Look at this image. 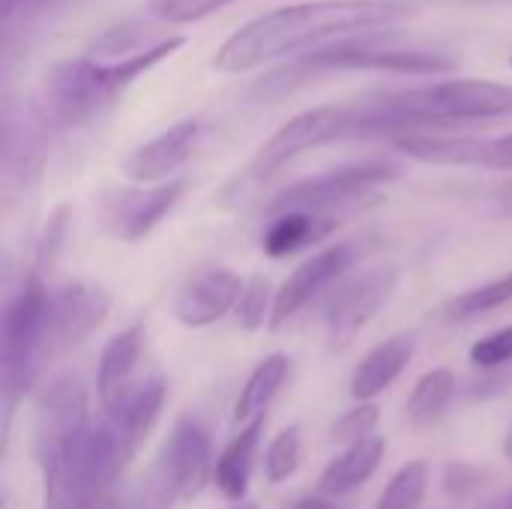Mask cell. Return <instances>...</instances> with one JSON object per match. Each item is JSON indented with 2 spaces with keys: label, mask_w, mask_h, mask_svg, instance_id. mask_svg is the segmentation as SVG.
I'll use <instances>...</instances> for the list:
<instances>
[{
  "label": "cell",
  "mask_w": 512,
  "mask_h": 509,
  "mask_svg": "<svg viewBox=\"0 0 512 509\" xmlns=\"http://www.w3.org/2000/svg\"><path fill=\"white\" fill-rule=\"evenodd\" d=\"M411 12L408 0H309L279 6L234 30L216 51L213 66L219 72H246L315 45L321 48L324 42L387 30L411 18Z\"/></svg>",
  "instance_id": "6da1fadb"
},
{
  "label": "cell",
  "mask_w": 512,
  "mask_h": 509,
  "mask_svg": "<svg viewBox=\"0 0 512 509\" xmlns=\"http://www.w3.org/2000/svg\"><path fill=\"white\" fill-rule=\"evenodd\" d=\"M456 69V60L438 48L399 42L396 33H357L300 54L279 66L252 90L255 99H282L303 84L336 72H390V75H441Z\"/></svg>",
  "instance_id": "7a4b0ae2"
},
{
  "label": "cell",
  "mask_w": 512,
  "mask_h": 509,
  "mask_svg": "<svg viewBox=\"0 0 512 509\" xmlns=\"http://www.w3.org/2000/svg\"><path fill=\"white\" fill-rule=\"evenodd\" d=\"M372 135H420L429 126H462L512 114V87L483 78H453L402 93L363 99Z\"/></svg>",
  "instance_id": "3957f363"
},
{
  "label": "cell",
  "mask_w": 512,
  "mask_h": 509,
  "mask_svg": "<svg viewBox=\"0 0 512 509\" xmlns=\"http://www.w3.org/2000/svg\"><path fill=\"white\" fill-rule=\"evenodd\" d=\"M186 45L183 36H168L156 48L120 60L102 63L93 57H69L51 66L42 81V93L36 99V114L51 132H69L90 123L99 111H105L132 81L144 72L168 60L174 51Z\"/></svg>",
  "instance_id": "277c9868"
},
{
  "label": "cell",
  "mask_w": 512,
  "mask_h": 509,
  "mask_svg": "<svg viewBox=\"0 0 512 509\" xmlns=\"http://www.w3.org/2000/svg\"><path fill=\"white\" fill-rule=\"evenodd\" d=\"M48 300L51 291L45 276L33 273L24 279L15 300L6 306L3 315V336H0V390H3V411L6 423L33 384L39 366L45 363V327H48Z\"/></svg>",
  "instance_id": "5b68a950"
},
{
  "label": "cell",
  "mask_w": 512,
  "mask_h": 509,
  "mask_svg": "<svg viewBox=\"0 0 512 509\" xmlns=\"http://www.w3.org/2000/svg\"><path fill=\"white\" fill-rule=\"evenodd\" d=\"M345 138H363V111L360 102L348 105H321L309 108L297 117H291L285 126H279L252 156L246 168V180H267L276 171H282L288 162L303 156L306 150L345 141Z\"/></svg>",
  "instance_id": "8992f818"
},
{
  "label": "cell",
  "mask_w": 512,
  "mask_h": 509,
  "mask_svg": "<svg viewBox=\"0 0 512 509\" xmlns=\"http://www.w3.org/2000/svg\"><path fill=\"white\" fill-rule=\"evenodd\" d=\"M213 471L216 465L207 432L189 417L177 420L171 438L159 453V462L144 480L141 509H171L177 501L198 498Z\"/></svg>",
  "instance_id": "52a82bcc"
},
{
  "label": "cell",
  "mask_w": 512,
  "mask_h": 509,
  "mask_svg": "<svg viewBox=\"0 0 512 509\" xmlns=\"http://www.w3.org/2000/svg\"><path fill=\"white\" fill-rule=\"evenodd\" d=\"M402 168L393 162H354L342 168L321 171L315 177L297 180L288 189H282L267 213H285V210H306V213H339L345 204L363 201L381 186L399 180Z\"/></svg>",
  "instance_id": "ba28073f"
},
{
  "label": "cell",
  "mask_w": 512,
  "mask_h": 509,
  "mask_svg": "<svg viewBox=\"0 0 512 509\" xmlns=\"http://www.w3.org/2000/svg\"><path fill=\"white\" fill-rule=\"evenodd\" d=\"M111 312V294L102 285L69 282L48 300V327H45V360L60 357L96 333Z\"/></svg>",
  "instance_id": "9c48e42d"
},
{
  "label": "cell",
  "mask_w": 512,
  "mask_h": 509,
  "mask_svg": "<svg viewBox=\"0 0 512 509\" xmlns=\"http://www.w3.org/2000/svg\"><path fill=\"white\" fill-rule=\"evenodd\" d=\"M399 288L396 267H378L345 285L330 309H327V342L333 351H342L354 342V336L393 300Z\"/></svg>",
  "instance_id": "30bf717a"
},
{
  "label": "cell",
  "mask_w": 512,
  "mask_h": 509,
  "mask_svg": "<svg viewBox=\"0 0 512 509\" xmlns=\"http://www.w3.org/2000/svg\"><path fill=\"white\" fill-rule=\"evenodd\" d=\"M90 426L87 420V393L75 375L54 378L36 405V426H33V450L42 462L48 453H54L60 444L75 438Z\"/></svg>",
  "instance_id": "8fae6325"
},
{
  "label": "cell",
  "mask_w": 512,
  "mask_h": 509,
  "mask_svg": "<svg viewBox=\"0 0 512 509\" xmlns=\"http://www.w3.org/2000/svg\"><path fill=\"white\" fill-rule=\"evenodd\" d=\"M246 282L228 267H201L192 273L174 297V318L183 327H210L237 309Z\"/></svg>",
  "instance_id": "7c38bea8"
},
{
  "label": "cell",
  "mask_w": 512,
  "mask_h": 509,
  "mask_svg": "<svg viewBox=\"0 0 512 509\" xmlns=\"http://www.w3.org/2000/svg\"><path fill=\"white\" fill-rule=\"evenodd\" d=\"M186 180H168L153 189H123L105 201V225L114 237L126 243L144 240L183 198Z\"/></svg>",
  "instance_id": "4fadbf2b"
},
{
  "label": "cell",
  "mask_w": 512,
  "mask_h": 509,
  "mask_svg": "<svg viewBox=\"0 0 512 509\" xmlns=\"http://www.w3.org/2000/svg\"><path fill=\"white\" fill-rule=\"evenodd\" d=\"M354 258H357L354 243H333V246L321 249L318 255H312L309 261H303L276 291L270 327L276 330L288 318H294L312 297H318L327 285H333L354 264Z\"/></svg>",
  "instance_id": "5bb4252c"
},
{
  "label": "cell",
  "mask_w": 512,
  "mask_h": 509,
  "mask_svg": "<svg viewBox=\"0 0 512 509\" xmlns=\"http://www.w3.org/2000/svg\"><path fill=\"white\" fill-rule=\"evenodd\" d=\"M204 135V123L198 117H186L174 126H168L165 132H159L156 138H150L147 144L135 147L126 162H123V174L135 183H168L171 174L195 153L198 141Z\"/></svg>",
  "instance_id": "9a60e30c"
},
{
  "label": "cell",
  "mask_w": 512,
  "mask_h": 509,
  "mask_svg": "<svg viewBox=\"0 0 512 509\" xmlns=\"http://www.w3.org/2000/svg\"><path fill=\"white\" fill-rule=\"evenodd\" d=\"M51 132L36 108L30 114H18L12 105L3 111V177L6 186L12 183H27L30 177L39 174L42 168V135Z\"/></svg>",
  "instance_id": "2e32d148"
},
{
  "label": "cell",
  "mask_w": 512,
  "mask_h": 509,
  "mask_svg": "<svg viewBox=\"0 0 512 509\" xmlns=\"http://www.w3.org/2000/svg\"><path fill=\"white\" fill-rule=\"evenodd\" d=\"M141 339H144V330L135 324V327H126L123 333H117L114 339H108V345L102 348L99 372H96V396H99L102 411H108V417L135 390L132 375H135V366L141 357Z\"/></svg>",
  "instance_id": "e0dca14e"
},
{
  "label": "cell",
  "mask_w": 512,
  "mask_h": 509,
  "mask_svg": "<svg viewBox=\"0 0 512 509\" xmlns=\"http://www.w3.org/2000/svg\"><path fill=\"white\" fill-rule=\"evenodd\" d=\"M414 336L411 333H399L384 339L381 345H375L354 369L351 375V396L357 402H372L375 396H381L411 363L414 357Z\"/></svg>",
  "instance_id": "ac0fdd59"
},
{
  "label": "cell",
  "mask_w": 512,
  "mask_h": 509,
  "mask_svg": "<svg viewBox=\"0 0 512 509\" xmlns=\"http://www.w3.org/2000/svg\"><path fill=\"white\" fill-rule=\"evenodd\" d=\"M165 399H168V381L162 375H153L144 384H138L126 396V402L111 414V426L117 429V435H120L123 450H126L129 459L138 453V447L153 432L156 420L162 417Z\"/></svg>",
  "instance_id": "d6986e66"
},
{
  "label": "cell",
  "mask_w": 512,
  "mask_h": 509,
  "mask_svg": "<svg viewBox=\"0 0 512 509\" xmlns=\"http://www.w3.org/2000/svg\"><path fill=\"white\" fill-rule=\"evenodd\" d=\"M339 213H306V210H285L276 213L270 228L264 231V252L270 258H288L300 249H306L309 243L324 240L336 225H339Z\"/></svg>",
  "instance_id": "ffe728a7"
},
{
  "label": "cell",
  "mask_w": 512,
  "mask_h": 509,
  "mask_svg": "<svg viewBox=\"0 0 512 509\" xmlns=\"http://www.w3.org/2000/svg\"><path fill=\"white\" fill-rule=\"evenodd\" d=\"M267 417H258L252 423H246L240 429V435L231 438V444L222 450V456L216 459V471H213V483L216 489L228 498V501H243L249 492V480H252V465H255V453L261 444V432H264Z\"/></svg>",
  "instance_id": "44dd1931"
},
{
  "label": "cell",
  "mask_w": 512,
  "mask_h": 509,
  "mask_svg": "<svg viewBox=\"0 0 512 509\" xmlns=\"http://www.w3.org/2000/svg\"><path fill=\"white\" fill-rule=\"evenodd\" d=\"M384 456H387V441L384 438H369L363 444L348 447L342 456H336L321 471V480H318L321 492L333 495V498L348 495L351 489H357V486L372 480V474L381 468Z\"/></svg>",
  "instance_id": "7402d4cb"
},
{
  "label": "cell",
  "mask_w": 512,
  "mask_h": 509,
  "mask_svg": "<svg viewBox=\"0 0 512 509\" xmlns=\"http://www.w3.org/2000/svg\"><path fill=\"white\" fill-rule=\"evenodd\" d=\"M291 375V357L288 354H270L264 357L255 372L246 378L237 402H234V420L237 423H252L258 417H267L270 402L276 399V393L285 387Z\"/></svg>",
  "instance_id": "603a6c76"
},
{
  "label": "cell",
  "mask_w": 512,
  "mask_h": 509,
  "mask_svg": "<svg viewBox=\"0 0 512 509\" xmlns=\"http://www.w3.org/2000/svg\"><path fill=\"white\" fill-rule=\"evenodd\" d=\"M453 399H456V375L444 366L432 369L414 384L405 402V417L414 429H432L450 411Z\"/></svg>",
  "instance_id": "cb8c5ba5"
},
{
  "label": "cell",
  "mask_w": 512,
  "mask_h": 509,
  "mask_svg": "<svg viewBox=\"0 0 512 509\" xmlns=\"http://www.w3.org/2000/svg\"><path fill=\"white\" fill-rule=\"evenodd\" d=\"M165 39L168 36H156L153 24L123 21V24H114L111 30L99 33L93 39V45L87 48V57L102 60V63H120V60H129V57H138V54L156 48Z\"/></svg>",
  "instance_id": "d4e9b609"
},
{
  "label": "cell",
  "mask_w": 512,
  "mask_h": 509,
  "mask_svg": "<svg viewBox=\"0 0 512 509\" xmlns=\"http://www.w3.org/2000/svg\"><path fill=\"white\" fill-rule=\"evenodd\" d=\"M512 300V270L504 273L501 279H492L480 288H471L459 297H453L444 306V321L450 324H462V321H474L480 315H489L501 306H507Z\"/></svg>",
  "instance_id": "484cf974"
},
{
  "label": "cell",
  "mask_w": 512,
  "mask_h": 509,
  "mask_svg": "<svg viewBox=\"0 0 512 509\" xmlns=\"http://www.w3.org/2000/svg\"><path fill=\"white\" fill-rule=\"evenodd\" d=\"M426 489H429L426 462H408L393 474L375 509H417L426 498Z\"/></svg>",
  "instance_id": "4316f807"
},
{
  "label": "cell",
  "mask_w": 512,
  "mask_h": 509,
  "mask_svg": "<svg viewBox=\"0 0 512 509\" xmlns=\"http://www.w3.org/2000/svg\"><path fill=\"white\" fill-rule=\"evenodd\" d=\"M300 447H303L300 426H288V429H282L270 441V447L264 453V477H267V483L279 486V483H285L288 477L297 474V468H300Z\"/></svg>",
  "instance_id": "83f0119b"
},
{
  "label": "cell",
  "mask_w": 512,
  "mask_h": 509,
  "mask_svg": "<svg viewBox=\"0 0 512 509\" xmlns=\"http://www.w3.org/2000/svg\"><path fill=\"white\" fill-rule=\"evenodd\" d=\"M63 0H0V30H3V48L12 51L18 33H27L45 12L60 6Z\"/></svg>",
  "instance_id": "f1b7e54d"
},
{
  "label": "cell",
  "mask_w": 512,
  "mask_h": 509,
  "mask_svg": "<svg viewBox=\"0 0 512 509\" xmlns=\"http://www.w3.org/2000/svg\"><path fill=\"white\" fill-rule=\"evenodd\" d=\"M378 423H381V411H378V405H372V402H360L357 408L345 411V414L333 423L330 438H333L336 444L354 447V444L369 441V438H372V432L378 429Z\"/></svg>",
  "instance_id": "f546056e"
},
{
  "label": "cell",
  "mask_w": 512,
  "mask_h": 509,
  "mask_svg": "<svg viewBox=\"0 0 512 509\" xmlns=\"http://www.w3.org/2000/svg\"><path fill=\"white\" fill-rule=\"evenodd\" d=\"M273 309H270V282L267 276H252L243 288V297L237 303V321L243 330H261L264 324H270Z\"/></svg>",
  "instance_id": "4dcf8cb0"
},
{
  "label": "cell",
  "mask_w": 512,
  "mask_h": 509,
  "mask_svg": "<svg viewBox=\"0 0 512 509\" xmlns=\"http://www.w3.org/2000/svg\"><path fill=\"white\" fill-rule=\"evenodd\" d=\"M234 0H147V12L156 21H168V24H189V21H201L225 6H231Z\"/></svg>",
  "instance_id": "1f68e13d"
},
{
  "label": "cell",
  "mask_w": 512,
  "mask_h": 509,
  "mask_svg": "<svg viewBox=\"0 0 512 509\" xmlns=\"http://www.w3.org/2000/svg\"><path fill=\"white\" fill-rule=\"evenodd\" d=\"M66 228H69V207L60 204V207L48 216V222H45V228H42V237H39V243H36L33 273L45 276V270H51V264H54V258H57V252H60V246H63V240H66Z\"/></svg>",
  "instance_id": "d6a6232c"
},
{
  "label": "cell",
  "mask_w": 512,
  "mask_h": 509,
  "mask_svg": "<svg viewBox=\"0 0 512 509\" xmlns=\"http://www.w3.org/2000/svg\"><path fill=\"white\" fill-rule=\"evenodd\" d=\"M471 363L477 369H501L512 363V324L501 327L471 345Z\"/></svg>",
  "instance_id": "836d02e7"
},
{
  "label": "cell",
  "mask_w": 512,
  "mask_h": 509,
  "mask_svg": "<svg viewBox=\"0 0 512 509\" xmlns=\"http://www.w3.org/2000/svg\"><path fill=\"white\" fill-rule=\"evenodd\" d=\"M474 480H477V474L471 468H465V465H450L447 468V492L456 495V498H462L465 492H471L477 486Z\"/></svg>",
  "instance_id": "e575fe53"
},
{
  "label": "cell",
  "mask_w": 512,
  "mask_h": 509,
  "mask_svg": "<svg viewBox=\"0 0 512 509\" xmlns=\"http://www.w3.org/2000/svg\"><path fill=\"white\" fill-rule=\"evenodd\" d=\"M294 509H351V504H342L339 498L318 492V495H306V498H300V501L294 504Z\"/></svg>",
  "instance_id": "d590c367"
},
{
  "label": "cell",
  "mask_w": 512,
  "mask_h": 509,
  "mask_svg": "<svg viewBox=\"0 0 512 509\" xmlns=\"http://www.w3.org/2000/svg\"><path fill=\"white\" fill-rule=\"evenodd\" d=\"M492 210H495V216L512 222V180L510 183H504L501 189H495V195H492Z\"/></svg>",
  "instance_id": "8d00e7d4"
},
{
  "label": "cell",
  "mask_w": 512,
  "mask_h": 509,
  "mask_svg": "<svg viewBox=\"0 0 512 509\" xmlns=\"http://www.w3.org/2000/svg\"><path fill=\"white\" fill-rule=\"evenodd\" d=\"M441 6H510L512 0H429Z\"/></svg>",
  "instance_id": "74e56055"
},
{
  "label": "cell",
  "mask_w": 512,
  "mask_h": 509,
  "mask_svg": "<svg viewBox=\"0 0 512 509\" xmlns=\"http://www.w3.org/2000/svg\"><path fill=\"white\" fill-rule=\"evenodd\" d=\"M84 509H117V501L111 498V495H102V498H96V501H90Z\"/></svg>",
  "instance_id": "f35d334b"
},
{
  "label": "cell",
  "mask_w": 512,
  "mask_h": 509,
  "mask_svg": "<svg viewBox=\"0 0 512 509\" xmlns=\"http://www.w3.org/2000/svg\"><path fill=\"white\" fill-rule=\"evenodd\" d=\"M504 456L512 462V429H510V435H507V441H504Z\"/></svg>",
  "instance_id": "ab89813d"
},
{
  "label": "cell",
  "mask_w": 512,
  "mask_h": 509,
  "mask_svg": "<svg viewBox=\"0 0 512 509\" xmlns=\"http://www.w3.org/2000/svg\"><path fill=\"white\" fill-rule=\"evenodd\" d=\"M501 509H512V495L507 498V501H504V507H501Z\"/></svg>",
  "instance_id": "60d3db41"
},
{
  "label": "cell",
  "mask_w": 512,
  "mask_h": 509,
  "mask_svg": "<svg viewBox=\"0 0 512 509\" xmlns=\"http://www.w3.org/2000/svg\"><path fill=\"white\" fill-rule=\"evenodd\" d=\"M234 509H252V507H234Z\"/></svg>",
  "instance_id": "b9f144b4"
},
{
  "label": "cell",
  "mask_w": 512,
  "mask_h": 509,
  "mask_svg": "<svg viewBox=\"0 0 512 509\" xmlns=\"http://www.w3.org/2000/svg\"><path fill=\"white\" fill-rule=\"evenodd\" d=\"M510 69H512V54H510Z\"/></svg>",
  "instance_id": "7bdbcfd3"
}]
</instances>
